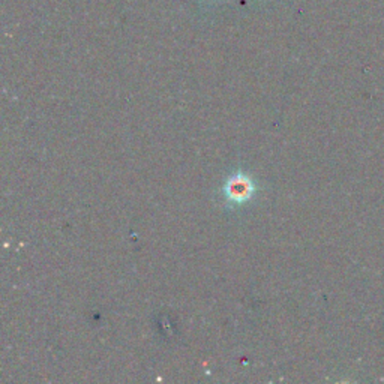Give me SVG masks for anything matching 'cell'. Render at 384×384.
Listing matches in <instances>:
<instances>
[{
    "label": "cell",
    "instance_id": "cell-1",
    "mask_svg": "<svg viewBox=\"0 0 384 384\" xmlns=\"http://www.w3.org/2000/svg\"><path fill=\"white\" fill-rule=\"evenodd\" d=\"M254 192V183L249 177L237 175L225 185V195L233 203H244L249 200Z\"/></svg>",
    "mask_w": 384,
    "mask_h": 384
}]
</instances>
